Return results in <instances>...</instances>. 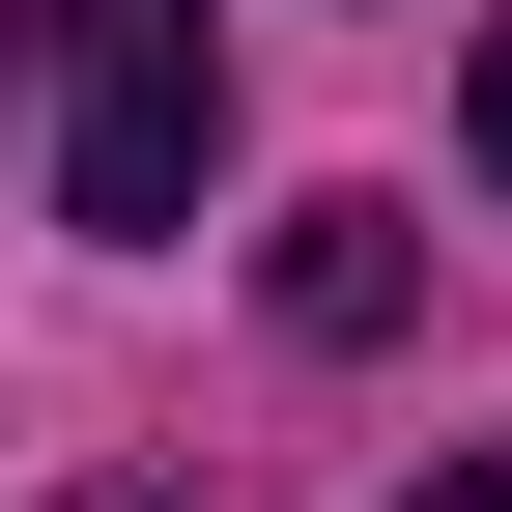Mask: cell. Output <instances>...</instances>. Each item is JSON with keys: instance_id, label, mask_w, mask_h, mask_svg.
Listing matches in <instances>:
<instances>
[{"instance_id": "cell-1", "label": "cell", "mask_w": 512, "mask_h": 512, "mask_svg": "<svg viewBox=\"0 0 512 512\" xmlns=\"http://www.w3.org/2000/svg\"><path fill=\"white\" fill-rule=\"evenodd\" d=\"M29 57H57V228H200V171H228V57H200V0H29Z\"/></svg>"}, {"instance_id": "cell-2", "label": "cell", "mask_w": 512, "mask_h": 512, "mask_svg": "<svg viewBox=\"0 0 512 512\" xmlns=\"http://www.w3.org/2000/svg\"><path fill=\"white\" fill-rule=\"evenodd\" d=\"M285 313H313V342H399V200H313L285 228Z\"/></svg>"}, {"instance_id": "cell-3", "label": "cell", "mask_w": 512, "mask_h": 512, "mask_svg": "<svg viewBox=\"0 0 512 512\" xmlns=\"http://www.w3.org/2000/svg\"><path fill=\"white\" fill-rule=\"evenodd\" d=\"M484 200H512V29H484Z\"/></svg>"}, {"instance_id": "cell-4", "label": "cell", "mask_w": 512, "mask_h": 512, "mask_svg": "<svg viewBox=\"0 0 512 512\" xmlns=\"http://www.w3.org/2000/svg\"><path fill=\"white\" fill-rule=\"evenodd\" d=\"M86 512H171V484H86Z\"/></svg>"}, {"instance_id": "cell-5", "label": "cell", "mask_w": 512, "mask_h": 512, "mask_svg": "<svg viewBox=\"0 0 512 512\" xmlns=\"http://www.w3.org/2000/svg\"><path fill=\"white\" fill-rule=\"evenodd\" d=\"M427 512H512V484H427Z\"/></svg>"}]
</instances>
